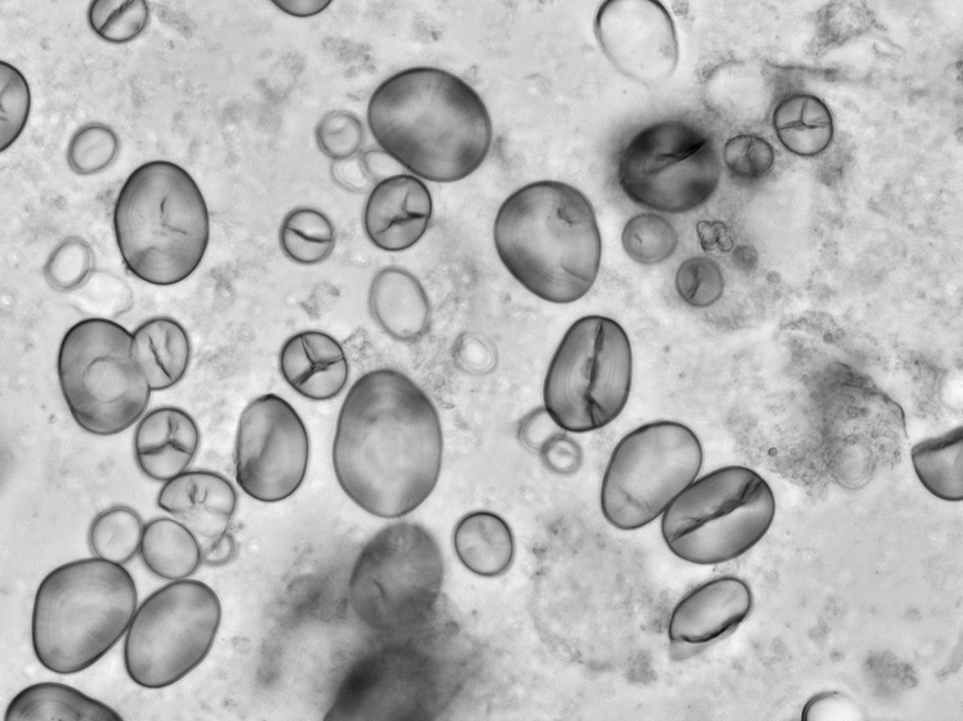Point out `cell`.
<instances>
[{
  "mask_svg": "<svg viewBox=\"0 0 963 721\" xmlns=\"http://www.w3.org/2000/svg\"><path fill=\"white\" fill-rule=\"evenodd\" d=\"M874 16L865 2L832 1L818 12L817 51L831 49L856 38L873 26Z\"/></svg>",
  "mask_w": 963,
  "mask_h": 721,
  "instance_id": "31",
  "label": "cell"
},
{
  "mask_svg": "<svg viewBox=\"0 0 963 721\" xmlns=\"http://www.w3.org/2000/svg\"><path fill=\"white\" fill-rule=\"evenodd\" d=\"M721 164L712 139L683 120L653 122L637 132L618 158L617 177L639 206L685 213L704 204L717 190Z\"/></svg>",
  "mask_w": 963,
  "mask_h": 721,
  "instance_id": "12",
  "label": "cell"
},
{
  "mask_svg": "<svg viewBox=\"0 0 963 721\" xmlns=\"http://www.w3.org/2000/svg\"><path fill=\"white\" fill-rule=\"evenodd\" d=\"M335 240V227L328 216L308 206L290 211L278 232L283 253L300 265H315L325 261L334 250Z\"/></svg>",
  "mask_w": 963,
  "mask_h": 721,
  "instance_id": "27",
  "label": "cell"
},
{
  "mask_svg": "<svg viewBox=\"0 0 963 721\" xmlns=\"http://www.w3.org/2000/svg\"><path fill=\"white\" fill-rule=\"evenodd\" d=\"M136 608L135 581L122 565L98 557L60 565L34 596V656L51 672H81L123 638Z\"/></svg>",
  "mask_w": 963,
  "mask_h": 721,
  "instance_id": "5",
  "label": "cell"
},
{
  "mask_svg": "<svg viewBox=\"0 0 963 721\" xmlns=\"http://www.w3.org/2000/svg\"><path fill=\"white\" fill-rule=\"evenodd\" d=\"M631 383L627 333L612 318L587 315L568 327L550 359L543 387L544 409L564 430H597L621 414Z\"/></svg>",
  "mask_w": 963,
  "mask_h": 721,
  "instance_id": "9",
  "label": "cell"
},
{
  "mask_svg": "<svg viewBox=\"0 0 963 721\" xmlns=\"http://www.w3.org/2000/svg\"><path fill=\"white\" fill-rule=\"evenodd\" d=\"M753 606L748 583L731 576L708 580L682 597L669 617L670 642L693 644L704 649L711 642L731 633Z\"/></svg>",
  "mask_w": 963,
  "mask_h": 721,
  "instance_id": "16",
  "label": "cell"
},
{
  "mask_svg": "<svg viewBox=\"0 0 963 721\" xmlns=\"http://www.w3.org/2000/svg\"><path fill=\"white\" fill-rule=\"evenodd\" d=\"M911 461L923 487L941 500H963V426L916 443Z\"/></svg>",
  "mask_w": 963,
  "mask_h": 721,
  "instance_id": "26",
  "label": "cell"
},
{
  "mask_svg": "<svg viewBox=\"0 0 963 721\" xmlns=\"http://www.w3.org/2000/svg\"><path fill=\"white\" fill-rule=\"evenodd\" d=\"M156 505L186 526L204 551L227 532L237 507V494L219 473L185 470L164 483Z\"/></svg>",
  "mask_w": 963,
  "mask_h": 721,
  "instance_id": "17",
  "label": "cell"
},
{
  "mask_svg": "<svg viewBox=\"0 0 963 721\" xmlns=\"http://www.w3.org/2000/svg\"><path fill=\"white\" fill-rule=\"evenodd\" d=\"M221 619V601L203 581L186 578L158 588L136 608L126 631V674L144 689L180 681L209 654Z\"/></svg>",
  "mask_w": 963,
  "mask_h": 721,
  "instance_id": "11",
  "label": "cell"
},
{
  "mask_svg": "<svg viewBox=\"0 0 963 721\" xmlns=\"http://www.w3.org/2000/svg\"><path fill=\"white\" fill-rule=\"evenodd\" d=\"M113 231L126 270L159 286L186 280L210 240L205 199L182 166L165 160L133 170L113 205Z\"/></svg>",
  "mask_w": 963,
  "mask_h": 721,
  "instance_id": "4",
  "label": "cell"
},
{
  "mask_svg": "<svg viewBox=\"0 0 963 721\" xmlns=\"http://www.w3.org/2000/svg\"><path fill=\"white\" fill-rule=\"evenodd\" d=\"M332 175L341 186L353 192L367 189L369 183V176L365 171L362 159L355 156L334 161Z\"/></svg>",
  "mask_w": 963,
  "mask_h": 721,
  "instance_id": "39",
  "label": "cell"
},
{
  "mask_svg": "<svg viewBox=\"0 0 963 721\" xmlns=\"http://www.w3.org/2000/svg\"><path fill=\"white\" fill-rule=\"evenodd\" d=\"M802 720H859L862 714L856 704L845 694L823 691L811 697L802 710Z\"/></svg>",
  "mask_w": 963,
  "mask_h": 721,
  "instance_id": "38",
  "label": "cell"
},
{
  "mask_svg": "<svg viewBox=\"0 0 963 721\" xmlns=\"http://www.w3.org/2000/svg\"><path fill=\"white\" fill-rule=\"evenodd\" d=\"M278 369L294 392L315 402L335 398L349 377L342 345L330 334L314 329L298 332L283 343Z\"/></svg>",
  "mask_w": 963,
  "mask_h": 721,
  "instance_id": "18",
  "label": "cell"
},
{
  "mask_svg": "<svg viewBox=\"0 0 963 721\" xmlns=\"http://www.w3.org/2000/svg\"><path fill=\"white\" fill-rule=\"evenodd\" d=\"M119 152V138L103 123H88L75 131L67 150L70 169L79 175H91L107 169Z\"/></svg>",
  "mask_w": 963,
  "mask_h": 721,
  "instance_id": "32",
  "label": "cell"
},
{
  "mask_svg": "<svg viewBox=\"0 0 963 721\" xmlns=\"http://www.w3.org/2000/svg\"><path fill=\"white\" fill-rule=\"evenodd\" d=\"M139 554L152 575L170 581L189 578L202 562L197 538L169 517L153 518L144 525Z\"/></svg>",
  "mask_w": 963,
  "mask_h": 721,
  "instance_id": "25",
  "label": "cell"
},
{
  "mask_svg": "<svg viewBox=\"0 0 963 721\" xmlns=\"http://www.w3.org/2000/svg\"><path fill=\"white\" fill-rule=\"evenodd\" d=\"M92 267V252L87 242L68 237L51 253L45 264V277L60 291L78 287L88 277Z\"/></svg>",
  "mask_w": 963,
  "mask_h": 721,
  "instance_id": "37",
  "label": "cell"
},
{
  "mask_svg": "<svg viewBox=\"0 0 963 721\" xmlns=\"http://www.w3.org/2000/svg\"><path fill=\"white\" fill-rule=\"evenodd\" d=\"M136 358L152 390H164L182 380L191 359L186 329L176 319L155 316L132 333Z\"/></svg>",
  "mask_w": 963,
  "mask_h": 721,
  "instance_id": "21",
  "label": "cell"
},
{
  "mask_svg": "<svg viewBox=\"0 0 963 721\" xmlns=\"http://www.w3.org/2000/svg\"><path fill=\"white\" fill-rule=\"evenodd\" d=\"M621 244L626 254L642 265H653L669 258L678 246L675 226L662 215L641 213L624 226Z\"/></svg>",
  "mask_w": 963,
  "mask_h": 721,
  "instance_id": "29",
  "label": "cell"
},
{
  "mask_svg": "<svg viewBox=\"0 0 963 721\" xmlns=\"http://www.w3.org/2000/svg\"><path fill=\"white\" fill-rule=\"evenodd\" d=\"M236 554L234 537L226 532L209 549L202 551V562L219 567L229 563Z\"/></svg>",
  "mask_w": 963,
  "mask_h": 721,
  "instance_id": "41",
  "label": "cell"
},
{
  "mask_svg": "<svg viewBox=\"0 0 963 721\" xmlns=\"http://www.w3.org/2000/svg\"><path fill=\"white\" fill-rule=\"evenodd\" d=\"M776 515L774 494L756 470L730 465L696 478L665 510L668 549L695 565L733 560L754 547Z\"/></svg>",
  "mask_w": 963,
  "mask_h": 721,
  "instance_id": "7",
  "label": "cell"
},
{
  "mask_svg": "<svg viewBox=\"0 0 963 721\" xmlns=\"http://www.w3.org/2000/svg\"><path fill=\"white\" fill-rule=\"evenodd\" d=\"M772 125L780 143L803 158L822 153L834 136L830 109L811 93L797 92L784 97L773 110Z\"/></svg>",
  "mask_w": 963,
  "mask_h": 721,
  "instance_id": "24",
  "label": "cell"
},
{
  "mask_svg": "<svg viewBox=\"0 0 963 721\" xmlns=\"http://www.w3.org/2000/svg\"><path fill=\"white\" fill-rule=\"evenodd\" d=\"M200 445L194 418L175 406L156 407L139 420L133 451L136 466L148 478L168 481L186 470Z\"/></svg>",
  "mask_w": 963,
  "mask_h": 721,
  "instance_id": "19",
  "label": "cell"
},
{
  "mask_svg": "<svg viewBox=\"0 0 963 721\" xmlns=\"http://www.w3.org/2000/svg\"><path fill=\"white\" fill-rule=\"evenodd\" d=\"M272 2L284 13L298 18L316 16L332 3L330 0H274Z\"/></svg>",
  "mask_w": 963,
  "mask_h": 721,
  "instance_id": "42",
  "label": "cell"
},
{
  "mask_svg": "<svg viewBox=\"0 0 963 721\" xmlns=\"http://www.w3.org/2000/svg\"><path fill=\"white\" fill-rule=\"evenodd\" d=\"M91 30L110 43H126L145 29L150 12L145 0H94L88 9Z\"/></svg>",
  "mask_w": 963,
  "mask_h": 721,
  "instance_id": "30",
  "label": "cell"
},
{
  "mask_svg": "<svg viewBox=\"0 0 963 721\" xmlns=\"http://www.w3.org/2000/svg\"><path fill=\"white\" fill-rule=\"evenodd\" d=\"M433 200L426 184L412 174H396L377 182L363 210V227L369 242L386 252L414 246L426 233Z\"/></svg>",
  "mask_w": 963,
  "mask_h": 721,
  "instance_id": "15",
  "label": "cell"
},
{
  "mask_svg": "<svg viewBox=\"0 0 963 721\" xmlns=\"http://www.w3.org/2000/svg\"><path fill=\"white\" fill-rule=\"evenodd\" d=\"M594 28L604 54L628 79L653 88L675 72L678 39L673 21L661 2L605 1L596 13Z\"/></svg>",
  "mask_w": 963,
  "mask_h": 721,
  "instance_id": "14",
  "label": "cell"
},
{
  "mask_svg": "<svg viewBox=\"0 0 963 721\" xmlns=\"http://www.w3.org/2000/svg\"><path fill=\"white\" fill-rule=\"evenodd\" d=\"M443 554L422 525L391 524L358 552L348 579L357 619L381 632L407 631L432 617L444 580Z\"/></svg>",
  "mask_w": 963,
  "mask_h": 721,
  "instance_id": "8",
  "label": "cell"
},
{
  "mask_svg": "<svg viewBox=\"0 0 963 721\" xmlns=\"http://www.w3.org/2000/svg\"><path fill=\"white\" fill-rule=\"evenodd\" d=\"M722 160L729 173L740 180L764 176L774 164L772 145L762 136L751 133L729 139L722 151Z\"/></svg>",
  "mask_w": 963,
  "mask_h": 721,
  "instance_id": "35",
  "label": "cell"
},
{
  "mask_svg": "<svg viewBox=\"0 0 963 721\" xmlns=\"http://www.w3.org/2000/svg\"><path fill=\"white\" fill-rule=\"evenodd\" d=\"M31 108V93L24 75L12 64L0 61V151L7 150L22 133Z\"/></svg>",
  "mask_w": 963,
  "mask_h": 721,
  "instance_id": "33",
  "label": "cell"
},
{
  "mask_svg": "<svg viewBox=\"0 0 963 721\" xmlns=\"http://www.w3.org/2000/svg\"><path fill=\"white\" fill-rule=\"evenodd\" d=\"M362 161L369 179L376 181V183L402 173L401 165L382 149L367 151L364 153Z\"/></svg>",
  "mask_w": 963,
  "mask_h": 721,
  "instance_id": "40",
  "label": "cell"
},
{
  "mask_svg": "<svg viewBox=\"0 0 963 721\" xmlns=\"http://www.w3.org/2000/svg\"><path fill=\"white\" fill-rule=\"evenodd\" d=\"M493 237L509 274L544 301L575 302L597 278L601 236L595 210L568 183L543 180L514 191L497 211Z\"/></svg>",
  "mask_w": 963,
  "mask_h": 721,
  "instance_id": "3",
  "label": "cell"
},
{
  "mask_svg": "<svg viewBox=\"0 0 963 721\" xmlns=\"http://www.w3.org/2000/svg\"><path fill=\"white\" fill-rule=\"evenodd\" d=\"M675 286L686 304L704 308L717 303L723 295L724 277L713 260L693 256L679 265Z\"/></svg>",
  "mask_w": 963,
  "mask_h": 721,
  "instance_id": "34",
  "label": "cell"
},
{
  "mask_svg": "<svg viewBox=\"0 0 963 721\" xmlns=\"http://www.w3.org/2000/svg\"><path fill=\"white\" fill-rule=\"evenodd\" d=\"M143 529V521L134 509L112 506L93 518L88 542L95 557L123 566L139 552Z\"/></svg>",
  "mask_w": 963,
  "mask_h": 721,
  "instance_id": "28",
  "label": "cell"
},
{
  "mask_svg": "<svg viewBox=\"0 0 963 721\" xmlns=\"http://www.w3.org/2000/svg\"><path fill=\"white\" fill-rule=\"evenodd\" d=\"M368 308L375 323L392 338L414 342L430 324L425 288L408 271L388 266L378 271L369 286Z\"/></svg>",
  "mask_w": 963,
  "mask_h": 721,
  "instance_id": "20",
  "label": "cell"
},
{
  "mask_svg": "<svg viewBox=\"0 0 963 721\" xmlns=\"http://www.w3.org/2000/svg\"><path fill=\"white\" fill-rule=\"evenodd\" d=\"M310 437L295 408L276 394H264L242 410L235 436V479L251 498L277 502L303 484Z\"/></svg>",
  "mask_w": 963,
  "mask_h": 721,
  "instance_id": "13",
  "label": "cell"
},
{
  "mask_svg": "<svg viewBox=\"0 0 963 721\" xmlns=\"http://www.w3.org/2000/svg\"><path fill=\"white\" fill-rule=\"evenodd\" d=\"M4 721H121L108 704L60 682H38L18 692Z\"/></svg>",
  "mask_w": 963,
  "mask_h": 721,
  "instance_id": "23",
  "label": "cell"
},
{
  "mask_svg": "<svg viewBox=\"0 0 963 721\" xmlns=\"http://www.w3.org/2000/svg\"><path fill=\"white\" fill-rule=\"evenodd\" d=\"M57 374L72 418L95 436L130 428L150 402L152 389L136 358L133 335L109 318H84L65 332Z\"/></svg>",
  "mask_w": 963,
  "mask_h": 721,
  "instance_id": "6",
  "label": "cell"
},
{
  "mask_svg": "<svg viewBox=\"0 0 963 721\" xmlns=\"http://www.w3.org/2000/svg\"><path fill=\"white\" fill-rule=\"evenodd\" d=\"M444 439L437 409L407 375L369 370L348 389L332 445L335 477L346 496L379 518H399L433 492Z\"/></svg>",
  "mask_w": 963,
  "mask_h": 721,
  "instance_id": "1",
  "label": "cell"
},
{
  "mask_svg": "<svg viewBox=\"0 0 963 721\" xmlns=\"http://www.w3.org/2000/svg\"><path fill=\"white\" fill-rule=\"evenodd\" d=\"M363 138L359 119L347 111L326 113L315 129L317 146L334 161L354 156L362 146Z\"/></svg>",
  "mask_w": 963,
  "mask_h": 721,
  "instance_id": "36",
  "label": "cell"
},
{
  "mask_svg": "<svg viewBox=\"0 0 963 721\" xmlns=\"http://www.w3.org/2000/svg\"><path fill=\"white\" fill-rule=\"evenodd\" d=\"M703 450L696 433L675 420L646 423L615 445L600 487L605 519L620 530L652 522L698 477Z\"/></svg>",
  "mask_w": 963,
  "mask_h": 721,
  "instance_id": "10",
  "label": "cell"
},
{
  "mask_svg": "<svg viewBox=\"0 0 963 721\" xmlns=\"http://www.w3.org/2000/svg\"><path fill=\"white\" fill-rule=\"evenodd\" d=\"M368 129L379 148L415 176L452 183L488 155L493 124L476 90L440 68L401 70L373 91Z\"/></svg>",
  "mask_w": 963,
  "mask_h": 721,
  "instance_id": "2",
  "label": "cell"
},
{
  "mask_svg": "<svg viewBox=\"0 0 963 721\" xmlns=\"http://www.w3.org/2000/svg\"><path fill=\"white\" fill-rule=\"evenodd\" d=\"M453 546L459 561L473 573L497 577L513 563L515 539L509 525L487 510L463 516L453 532Z\"/></svg>",
  "mask_w": 963,
  "mask_h": 721,
  "instance_id": "22",
  "label": "cell"
}]
</instances>
